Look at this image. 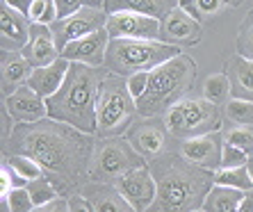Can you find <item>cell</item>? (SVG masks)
<instances>
[{
    "label": "cell",
    "instance_id": "cell-1",
    "mask_svg": "<svg viewBox=\"0 0 253 212\" xmlns=\"http://www.w3.org/2000/svg\"><path fill=\"white\" fill-rule=\"evenodd\" d=\"M5 155H30L43 167L46 178L57 187L59 196L83 192L89 183V171L94 165L96 139L69 124L46 117L35 124H16L12 135L2 141Z\"/></svg>",
    "mask_w": 253,
    "mask_h": 212
},
{
    "label": "cell",
    "instance_id": "cell-2",
    "mask_svg": "<svg viewBox=\"0 0 253 212\" xmlns=\"http://www.w3.org/2000/svg\"><path fill=\"white\" fill-rule=\"evenodd\" d=\"M158 183V196L146 212H196L214 187V171L178 153H160L148 162Z\"/></svg>",
    "mask_w": 253,
    "mask_h": 212
},
{
    "label": "cell",
    "instance_id": "cell-3",
    "mask_svg": "<svg viewBox=\"0 0 253 212\" xmlns=\"http://www.w3.org/2000/svg\"><path fill=\"white\" fill-rule=\"evenodd\" d=\"M103 66H87L80 62H71L64 85L46 98L48 117L73 128L96 135V98L103 83Z\"/></svg>",
    "mask_w": 253,
    "mask_h": 212
},
{
    "label": "cell",
    "instance_id": "cell-4",
    "mask_svg": "<svg viewBox=\"0 0 253 212\" xmlns=\"http://www.w3.org/2000/svg\"><path fill=\"white\" fill-rule=\"evenodd\" d=\"M196 76V62L189 55H176L165 64L148 71V87L139 100V117H165L169 107L183 100Z\"/></svg>",
    "mask_w": 253,
    "mask_h": 212
},
{
    "label": "cell",
    "instance_id": "cell-5",
    "mask_svg": "<svg viewBox=\"0 0 253 212\" xmlns=\"http://www.w3.org/2000/svg\"><path fill=\"white\" fill-rule=\"evenodd\" d=\"M137 100L130 94L128 80L124 76L110 73L103 78L96 98V135L105 137H124L137 117Z\"/></svg>",
    "mask_w": 253,
    "mask_h": 212
},
{
    "label": "cell",
    "instance_id": "cell-6",
    "mask_svg": "<svg viewBox=\"0 0 253 212\" xmlns=\"http://www.w3.org/2000/svg\"><path fill=\"white\" fill-rule=\"evenodd\" d=\"M180 55V46L146 39H110L105 53V69L117 76H132L141 71H153L167 59Z\"/></svg>",
    "mask_w": 253,
    "mask_h": 212
},
{
    "label": "cell",
    "instance_id": "cell-7",
    "mask_svg": "<svg viewBox=\"0 0 253 212\" xmlns=\"http://www.w3.org/2000/svg\"><path fill=\"white\" fill-rule=\"evenodd\" d=\"M167 132L176 139H192L208 132L221 130V112L219 105L208 98H183L165 112Z\"/></svg>",
    "mask_w": 253,
    "mask_h": 212
},
{
    "label": "cell",
    "instance_id": "cell-8",
    "mask_svg": "<svg viewBox=\"0 0 253 212\" xmlns=\"http://www.w3.org/2000/svg\"><path fill=\"white\" fill-rule=\"evenodd\" d=\"M144 165H146V158L137 153L135 146L126 137H105L96 144V155L91 171H89V180L114 183L126 171Z\"/></svg>",
    "mask_w": 253,
    "mask_h": 212
},
{
    "label": "cell",
    "instance_id": "cell-9",
    "mask_svg": "<svg viewBox=\"0 0 253 212\" xmlns=\"http://www.w3.org/2000/svg\"><path fill=\"white\" fill-rule=\"evenodd\" d=\"M107 16H110V14H107L103 7L84 5V7H80L76 14H71V16L57 18V21L50 25V32H53V37H55V43H57L59 53H62L71 42L83 39V37L91 35V32L103 30L107 25Z\"/></svg>",
    "mask_w": 253,
    "mask_h": 212
},
{
    "label": "cell",
    "instance_id": "cell-10",
    "mask_svg": "<svg viewBox=\"0 0 253 212\" xmlns=\"http://www.w3.org/2000/svg\"><path fill=\"white\" fill-rule=\"evenodd\" d=\"M107 35L112 39H146L160 42L162 37V21L137 12H117L107 16Z\"/></svg>",
    "mask_w": 253,
    "mask_h": 212
},
{
    "label": "cell",
    "instance_id": "cell-11",
    "mask_svg": "<svg viewBox=\"0 0 253 212\" xmlns=\"http://www.w3.org/2000/svg\"><path fill=\"white\" fill-rule=\"evenodd\" d=\"M114 187L121 192V196L128 201L130 206L139 212H146L153 206L155 196H158V183H155L148 165L126 171L124 176H119L114 180Z\"/></svg>",
    "mask_w": 253,
    "mask_h": 212
},
{
    "label": "cell",
    "instance_id": "cell-12",
    "mask_svg": "<svg viewBox=\"0 0 253 212\" xmlns=\"http://www.w3.org/2000/svg\"><path fill=\"white\" fill-rule=\"evenodd\" d=\"M126 139L135 146L137 153H141L146 160L158 158L160 153H165L167 144V126L165 119L155 117H141V121L132 124L126 132Z\"/></svg>",
    "mask_w": 253,
    "mask_h": 212
},
{
    "label": "cell",
    "instance_id": "cell-13",
    "mask_svg": "<svg viewBox=\"0 0 253 212\" xmlns=\"http://www.w3.org/2000/svg\"><path fill=\"white\" fill-rule=\"evenodd\" d=\"M201 37H203V30H201L199 18H194L180 5L173 7L167 14V18H162L160 42L171 43V46H194L201 42Z\"/></svg>",
    "mask_w": 253,
    "mask_h": 212
},
{
    "label": "cell",
    "instance_id": "cell-14",
    "mask_svg": "<svg viewBox=\"0 0 253 212\" xmlns=\"http://www.w3.org/2000/svg\"><path fill=\"white\" fill-rule=\"evenodd\" d=\"M2 107L12 114L16 124H35V121H42L48 117L46 98L37 94L30 85H21L9 96H5Z\"/></svg>",
    "mask_w": 253,
    "mask_h": 212
},
{
    "label": "cell",
    "instance_id": "cell-15",
    "mask_svg": "<svg viewBox=\"0 0 253 212\" xmlns=\"http://www.w3.org/2000/svg\"><path fill=\"white\" fill-rule=\"evenodd\" d=\"M221 151H224V135L219 132H208L201 137H192L180 144V155L189 162L203 167V169L217 171L221 167Z\"/></svg>",
    "mask_w": 253,
    "mask_h": 212
},
{
    "label": "cell",
    "instance_id": "cell-16",
    "mask_svg": "<svg viewBox=\"0 0 253 212\" xmlns=\"http://www.w3.org/2000/svg\"><path fill=\"white\" fill-rule=\"evenodd\" d=\"M32 35V21L9 2L0 5V48L2 50H23Z\"/></svg>",
    "mask_w": 253,
    "mask_h": 212
},
{
    "label": "cell",
    "instance_id": "cell-17",
    "mask_svg": "<svg viewBox=\"0 0 253 212\" xmlns=\"http://www.w3.org/2000/svg\"><path fill=\"white\" fill-rule=\"evenodd\" d=\"M110 39L112 37L107 35V30H98V32H91V35L83 37V39H76L71 42L69 46L62 50V57H66L69 62H80V64L87 66H105V53L107 46H110Z\"/></svg>",
    "mask_w": 253,
    "mask_h": 212
},
{
    "label": "cell",
    "instance_id": "cell-18",
    "mask_svg": "<svg viewBox=\"0 0 253 212\" xmlns=\"http://www.w3.org/2000/svg\"><path fill=\"white\" fill-rule=\"evenodd\" d=\"M25 55L32 69H39V66H48L53 64L55 59L59 57V48L55 43V37L50 32V25H42V23H32V35H30V42L25 43V48L21 50Z\"/></svg>",
    "mask_w": 253,
    "mask_h": 212
},
{
    "label": "cell",
    "instance_id": "cell-19",
    "mask_svg": "<svg viewBox=\"0 0 253 212\" xmlns=\"http://www.w3.org/2000/svg\"><path fill=\"white\" fill-rule=\"evenodd\" d=\"M83 194L94 206V212H139L121 196L114 183H96L89 180L83 187Z\"/></svg>",
    "mask_w": 253,
    "mask_h": 212
},
{
    "label": "cell",
    "instance_id": "cell-20",
    "mask_svg": "<svg viewBox=\"0 0 253 212\" xmlns=\"http://www.w3.org/2000/svg\"><path fill=\"white\" fill-rule=\"evenodd\" d=\"M69 69H71V62L66 57H62V55H59L53 64L39 66V69L32 71V76H30L28 85L35 89L39 96L48 98V96H53L55 91H59V87L64 85Z\"/></svg>",
    "mask_w": 253,
    "mask_h": 212
},
{
    "label": "cell",
    "instance_id": "cell-21",
    "mask_svg": "<svg viewBox=\"0 0 253 212\" xmlns=\"http://www.w3.org/2000/svg\"><path fill=\"white\" fill-rule=\"evenodd\" d=\"M0 62H2V96H9L21 85H28L35 69L21 50H2Z\"/></svg>",
    "mask_w": 253,
    "mask_h": 212
},
{
    "label": "cell",
    "instance_id": "cell-22",
    "mask_svg": "<svg viewBox=\"0 0 253 212\" xmlns=\"http://www.w3.org/2000/svg\"><path fill=\"white\" fill-rule=\"evenodd\" d=\"M178 0H105V9L107 14H117V12H137V14H146L153 18H167V14L178 7Z\"/></svg>",
    "mask_w": 253,
    "mask_h": 212
},
{
    "label": "cell",
    "instance_id": "cell-23",
    "mask_svg": "<svg viewBox=\"0 0 253 212\" xmlns=\"http://www.w3.org/2000/svg\"><path fill=\"white\" fill-rule=\"evenodd\" d=\"M247 192L235 187H226V185H214L210 189V194L203 201V208L201 210L206 212H237L242 206V199H244Z\"/></svg>",
    "mask_w": 253,
    "mask_h": 212
},
{
    "label": "cell",
    "instance_id": "cell-24",
    "mask_svg": "<svg viewBox=\"0 0 253 212\" xmlns=\"http://www.w3.org/2000/svg\"><path fill=\"white\" fill-rule=\"evenodd\" d=\"M230 69H233V78H230L233 94H237V98L253 100V59L235 55Z\"/></svg>",
    "mask_w": 253,
    "mask_h": 212
},
{
    "label": "cell",
    "instance_id": "cell-25",
    "mask_svg": "<svg viewBox=\"0 0 253 212\" xmlns=\"http://www.w3.org/2000/svg\"><path fill=\"white\" fill-rule=\"evenodd\" d=\"M214 185H226V187H235L242 192L253 189V180L249 173L247 165L242 167H221L214 171Z\"/></svg>",
    "mask_w": 253,
    "mask_h": 212
},
{
    "label": "cell",
    "instance_id": "cell-26",
    "mask_svg": "<svg viewBox=\"0 0 253 212\" xmlns=\"http://www.w3.org/2000/svg\"><path fill=\"white\" fill-rule=\"evenodd\" d=\"M233 94V85H230V76L226 73H214V76L206 78L203 83V98H208L214 105L228 103V96Z\"/></svg>",
    "mask_w": 253,
    "mask_h": 212
},
{
    "label": "cell",
    "instance_id": "cell-27",
    "mask_svg": "<svg viewBox=\"0 0 253 212\" xmlns=\"http://www.w3.org/2000/svg\"><path fill=\"white\" fill-rule=\"evenodd\" d=\"M2 162L5 165H9V169L16 173V176H21L23 180H37V178L46 176L43 173V167L37 162V160H32L30 155H21V153H14V155H5L2 158Z\"/></svg>",
    "mask_w": 253,
    "mask_h": 212
},
{
    "label": "cell",
    "instance_id": "cell-28",
    "mask_svg": "<svg viewBox=\"0 0 253 212\" xmlns=\"http://www.w3.org/2000/svg\"><path fill=\"white\" fill-rule=\"evenodd\" d=\"M226 117L237 126H253V100L247 98H230L224 107Z\"/></svg>",
    "mask_w": 253,
    "mask_h": 212
},
{
    "label": "cell",
    "instance_id": "cell-29",
    "mask_svg": "<svg viewBox=\"0 0 253 212\" xmlns=\"http://www.w3.org/2000/svg\"><path fill=\"white\" fill-rule=\"evenodd\" d=\"M25 187H28L30 196L35 201V206H46V203H50V201H55L59 196L57 187H55V185L50 183V178H46V176L37 178V180H30Z\"/></svg>",
    "mask_w": 253,
    "mask_h": 212
},
{
    "label": "cell",
    "instance_id": "cell-30",
    "mask_svg": "<svg viewBox=\"0 0 253 212\" xmlns=\"http://www.w3.org/2000/svg\"><path fill=\"white\" fill-rule=\"evenodd\" d=\"M178 2L194 18H210L221 12V7L226 5L224 0H178Z\"/></svg>",
    "mask_w": 253,
    "mask_h": 212
},
{
    "label": "cell",
    "instance_id": "cell-31",
    "mask_svg": "<svg viewBox=\"0 0 253 212\" xmlns=\"http://www.w3.org/2000/svg\"><path fill=\"white\" fill-rule=\"evenodd\" d=\"M28 18L32 23H42V25H53L57 21V7L55 0H35L30 7Z\"/></svg>",
    "mask_w": 253,
    "mask_h": 212
},
{
    "label": "cell",
    "instance_id": "cell-32",
    "mask_svg": "<svg viewBox=\"0 0 253 212\" xmlns=\"http://www.w3.org/2000/svg\"><path fill=\"white\" fill-rule=\"evenodd\" d=\"M237 55L253 59V12L247 14L237 30Z\"/></svg>",
    "mask_w": 253,
    "mask_h": 212
},
{
    "label": "cell",
    "instance_id": "cell-33",
    "mask_svg": "<svg viewBox=\"0 0 253 212\" xmlns=\"http://www.w3.org/2000/svg\"><path fill=\"white\" fill-rule=\"evenodd\" d=\"M0 199L7 203L9 212H32L35 210V201L30 196L28 187H14L7 196H0Z\"/></svg>",
    "mask_w": 253,
    "mask_h": 212
},
{
    "label": "cell",
    "instance_id": "cell-34",
    "mask_svg": "<svg viewBox=\"0 0 253 212\" xmlns=\"http://www.w3.org/2000/svg\"><path fill=\"white\" fill-rule=\"evenodd\" d=\"M226 141H230L233 146L242 148L247 155L253 158V126H242V128H233L230 132L224 135Z\"/></svg>",
    "mask_w": 253,
    "mask_h": 212
},
{
    "label": "cell",
    "instance_id": "cell-35",
    "mask_svg": "<svg viewBox=\"0 0 253 212\" xmlns=\"http://www.w3.org/2000/svg\"><path fill=\"white\" fill-rule=\"evenodd\" d=\"M249 158L251 155H247L242 148L233 146L230 141L224 139V151H221V167H242V165H247ZM219 167V169H221Z\"/></svg>",
    "mask_w": 253,
    "mask_h": 212
},
{
    "label": "cell",
    "instance_id": "cell-36",
    "mask_svg": "<svg viewBox=\"0 0 253 212\" xmlns=\"http://www.w3.org/2000/svg\"><path fill=\"white\" fill-rule=\"evenodd\" d=\"M126 80H128L130 94L135 96V100H139L141 96H144V91H146V87H148V71H141V73H132V76H128Z\"/></svg>",
    "mask_w": 253,
    "mask_h": 212
},
{
    "label": "cell",
    "instance_id": "cell-37",
    "mask_svg": "<svg viewBox=\"0 0 253 212\" xmlns=\"http://www.w3.org/2000/svg\"><path fill=\"white\" fill-rule=\"evenodd\" d=\"M55 7H57V18H66L84 7V0H55Z\"/></svg>",
    "mask_w": 253,
    "mask_h": 212
},
{
    "label": "cell",
    "instance_id": "cell-38",
    "mask_svg": "<svg viewBox=\"0 0 253 212\" xmlns=\"http://www.w3.org/2000/svg\"><path fill=\"white\" fill-rule=\"evenodd\" d=\"M66 201H69V212H94V206L89 203V199L83 194V192L69 196Z\"/></svg>",
    "mask_w": 253,
    "mask_h": 212
},
{
    "label": "cell",
    "instance_id": "cell-39",
    "mask_svg": "<svg viewBox=\"0 0 253 212\" xmlns=\"http://www.w3.org/2000/svg\"><path fill=\"white\" fill-rule=\"evenodd\" d=\"M32 212H69V201L64 196H57V199L46 203V206H37Z\"/></svg>",
    "mask_w": 253,
    "mask_h": 212
},
{
    "label": "cell",
    "instance_id": "cell-40",
    "mask_svg": "<svg viewBox=\"0 0 253 212\" xmlns=\"http://www.w3.org/2000/svg\"><path fill=\"white\" fill-rule=\"evenodd\" d=\"M5 2H9L14 9H18L21 14H25V16H28L30 7H32V2H35V0H5Z\"/></svg>",
    "mask_w": 253,
    "mask_h": 212
},
{
    "label": "cell",
    "instance_id": "cell-41",
    "mask_svg": "<svg viewBox=\"0 0 253 212\" xmlns=\"http://www.w3.org/2000/svg\"><path fill=\"white\" fill-rule=\"evenodd\" d=\"M237 212H253V189H249L247 194H244V199H242V206Z\"/></svg>",
    "mask_w": 253,
    "mask_h": 212
},
{
    "label": "cell",
    "instance_id": "cell-42",
    "mask_svg": "<svg viewBox=\"0 0 253 212\" xmlns=\"http://www.w3.org/2000/svg\"><path fill=\"white\" fill-rule=\"evenodd\" d=\"M84 5H91V7H103L105 0H84Z\"/></svg>",
    "mask_w": 253,
    "mask_h": 212
},
{
    "label": "cell",
    "instance_id": "cell-43",
    "mask_svg": "<svg viewBox=\"0 0 253 212\" xmlns=\"http://www.w3.org/2000/svg\"><path fill=\"white\" fill-rule=\"evenodd\" d=\"M247 169H249V173H251V180H253V158H249V162H247Z\"/></svg>",
    "mask_w": 253,
    "mask_h": 212
},
{
    "label": "cell",
    "instance_id": "cell-44",
    "mask_svg": "<svg viewBox=\"0 0 253 212\" xmlns=\"http://www.w3.org/2000/svg\"><path fill=\"white\" fill-rule=\"evenodd\" d=\"M226 5H233V7H237V5H242V0H224Z\"/></svg>",
    "mask_w": 253,
    "mask_h": 212
},
{
    "label": "cell",
    "instance_id": "cell-45",
    "mask_svg": "<svg viewBox=\"0 0 253 212\" xmlns=\"http://www.w3.org/2000/svg\"><path fill=\"white\" fill-rule=\"evenodd\" d=\"M196 212H206V210H196Z\"/></svg>",
    "mask_w": 253,
    "mask_h": 212
}]
</instances>
